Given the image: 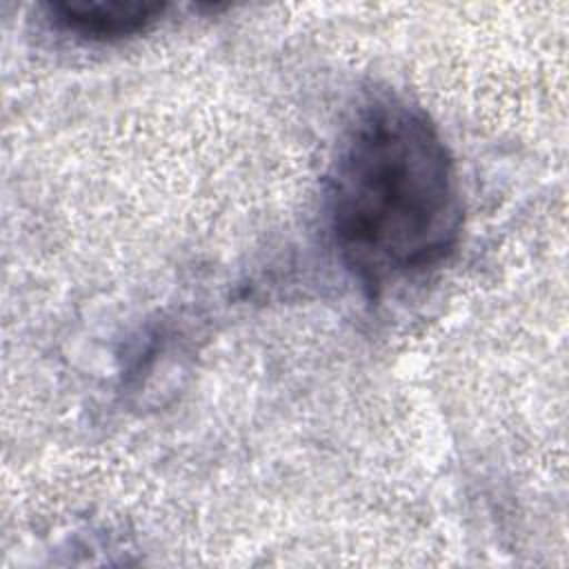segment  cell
Returning <instances> with one entry per match:
<instances>
[{
    "instance_id": "cell-1",
    "label": "cell",
    "mask_w": 569,
    "mask_h": 569,
    "mask_svg": "<svg viewBox=\"0 0 569 569\" xmlns=\"http://www.w3.org/2000/svg\"><path fill=\"white\" fill-rule=\"evenodd\" d=\"M329 227L340 258L369 284L427 271L453 251L458 171L422 107L380 93L356 109L329 173Z\"/></svg>"
},
{
    "instance_id": "cell-2",
    "label": "cell",
    "mask_w": 569,
    "mask_h": 569,
    "mask_svg": "<svg viewBox=\"0 0 569 569\" xmlns=\"http://www.w3.org/2000/svg\"><path fill=\"white\" fill-rule=\"evenodd\" d=\"M164 11V2L147 0H71L47 4V18L56 29L91 42H113L144 33Z\"/></svg>"
}]
</instances>
